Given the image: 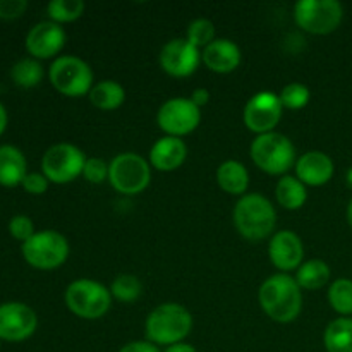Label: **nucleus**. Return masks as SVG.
I'll return each instance as SVG.
<instances>
[{"instance_id": "1", "label": "nucleus", "mask_w": 352, "mask_h": 352, "mask_svg": "<svg viewBox=\"0 0 352 352\" xmlns=\"http://www.w3.org/2000/svg\"><path fill=\"white\" fill-rule=\"evenodd\" d=\"M260 305L274 322L289 323L296 320L302 308L301 287L291 275L277 274L260 287Z\"/></svg>"}, {"instance_id": "2", "label": "nucleus", "mask_w": 352, "mask_h": 352, "mask_svg": "<svg viewBox=\"0 0 352 352\" xmlns=\"http://www.w3.org/2000/svg\"><path fill=\"white\" fill-rule=\"evenodd\" d=\"M144 329L150 342L170 347L174 344H181V340L189 336L192 329V316L184 306L167 302L148 315Z\"/></svg>"}, {"instance_id": "3", "label": "nucleus", "mask_w": 352, "mask_h": 352, "mask_svg": "<svg viewBox=\"0 0 352 352\" xmlns=\"http://www.w3.org/2000/svg\"><path fill=\"white\" fill-rule=\"evenodd\" d=\"M234 223L243 237L261 241L274 232L277 213L265 196L246 195L234 208Z\"/></svg>"}, {"instance_id": "4", "label": "nucleus", "mask_w": 352, "mask_h": 352, "mask_svg": "<svg viewBox=\"0 0 352 352\" xmlns=\"http://www.w3.org/2000/svg\"><path fill=\"white\" fill-rule=\"evenodd\" d=\"M251 158L254 165L267 174H285L296 162L294 144L289 138L278 133L260 134L251 144Z\"/></svg>"}, {"instance_id": "5", "label": "nucleus", "mask_w": 352, "mask_h": 352, "mask_svg": "<svg viewBox=\"0 0 352 352\" xmlns=\"http://www.w3.org/2000/svg\"><path fill=\"white\" fill-rule=\"evenodd\" d=\"M65 305L76 316L85 320L102 318L112 305V294L103 284L88 278L72 282L65 291Z\"/></svg>"}, {"instance_id": "6", "label": "nucleus", "mask_w": 352, "mask_h": 352, "mask_svg": "<svg viewBox=\"0 0 352 352\" xmlns=\"http://www.w3.org/2000/svg\"><path fill=\"white\" fill-rule=\"evenodd\" d=\"M23 256L38 270H54L69 256V243L57 230H41L23 244Z\"/></svg>"}, {"instance_id": "7", "label": "nucleus", "mask_w": 352, "mask_h": 352, "mask_svg": "<svg viewBox=\"0 0 352 352\" xmlns=\"http://www.w3.org/2000/svg\"><path fill=\"white\" fill-rule=\"evenodd\" d=\"M109 181L113 189L122 195H140L151 181V170L148 162L136 153L117 155L110 162Z\"/></svg>"}, {"instance_id": "8", "label": "nucleus", "mask_w": 352, "mask_h": 352, "mask_svg": "<svg viewBox=\"0 0 352 352\" xmlns=\"http://www.w3.org/2000/svg\"><path fill=\"white\" fill-rule=\"evenodd\" d=\"M50 82L58 93L65 96H81L91 91L93 72L89 65L74 55L55 58L50 65Z\"/></svg>"}, {"instance_id": "9", "label": "nucleus", "mask_w": 352, "mask_h": 352, "mask_svg": "<svg viewBox=\"0 0 352 352\" xmlns=\"http://www.w3.org/2000/svg\"><path fill=\"white\" fill-rule=\"evenodd\" d=\"M299 28L313 34H329L340 26L344 9L337 0H301L294 7Z\"/></svg>"}, {"instance_id": "10", "label": "nucleus", "mask_w": 352, "mask_h": 352, "mask_svg": "<svg viewBox=\"0 0 352 352\" xmlns=\"http://www.w3.org/2000/svg\"><path fill=\"white\" fill-rule=\"evenodd\" d=\"M88 158L74 144L58 143L48 148L41 158V170L50 182L67 184L82 174Z\"/></svg>"}, {"instance_id": "11", "label": "nucleus", "mask_w": 352, "mask_h": 352, "mask_svg": "<svg viewBox=\"0 0 352 352\" xmlns=\"http://www.w3.org/2000/svg\"><path fill=\"white\" fill-rule=\"evenodd\" d=\"M158 126L167 136L181 138L192 133L201 122V109L191 98H172L158 110Z\"/></svg>"}, {"instance_id": "12", "label": "nucleus", "mask_w": 352, "mask_h": 352, "mask_svg": "<svg viewBox=\"0 0 352 352\" xmlns=\"http://www.w3.org/2000/svg\"><path fill=\"white\" fill-rule=\"evenodd\" d=\"M282 102L278 95L272 91H260L251 96L244 107V124L250 131L260 134L274 133L275 126L280 122Z\"/></svg>"}, {"instance_id": "13", "label": "nucleus", "mask_w": 352, "mask_h": 352, "mask_svg": "<svg viewBox=\"0 0 352 352\" xmlns=\"http://www.w3.org/2000/svg\"><path fill=\"white\" fill-rule=\"evenodd\" d=\"M38 325L36 313L23 302H6L0 306V340L21 342L30 339Z\"/></svg>"}, {"instance_id": "14", "label": "nucleus", "mask_w": 352, "mask_h": 352, "mask_svg": "<svg viewBox=\"0 0 352 352\" xmlns=\"http://www.w3.org/2000/svg\"><path fill=\"white\" fill-rule=\"evenodd\" d=\"M201 55L195 45L186 38L170 40L160 52V65L167 74L174 78H186L198 69Z\"/></svg>"}, {"instance_id": "15", "label": "nucleus", "mask_w": 352, "mask_h": 352, "mask_svg": "<svg viewBox=\"0 0 352 352\" xmlns=\"http://www.w3.org/2000/svg\"><path fill=\"white\" fill-rule=\"evenodd\" d=\"M65 43V31L54 21L34 24L26 36V48L34 58H50L62 50Z\"/></svg>"}, {"instance_id": "16", "label": "nucleus", "mask_w": 352, "mask_h": 352, "mask_svg": "<svg viewBox=\"0 0 352 352\" xmlns=\"http://www.w3.org/2000/svg\"><path fill=\"white\" fill-rule=\"evenodd\" d=\"M268 254L278 270L291 272L301 267L305 250L301 239L292 230H280L272 237Z\"/></svg>"}, {"instance_id": "17", "label": "nucleus", "mask_w": 352, "mask_h": 352, "mask_svg": "<svg viewBox=\"0 0 352 352\" xmlns=\"http://www.w3.org/2000/svg\"><path fill=\"white\" fill-rule=\"evenodd\" d=\"M296 174L302 184L323 186L332 179L333 162L322 151H308L296 162Z\"/></svg>"}, {"instance_id": "18", "label": "nucleus", "mask_w": 352, "mask_h": 352, "mask_svg": "<svg viewBox=\"0 0 352 352\" xmlns=\"http://www.w3.org/2000/svg\"><path fill=\"white\" fill-rule=\"evenodd\" d=\"M201 58L210 71L227 74L241 64V50L234 41L227 38H217L203 50Z\"/></svg>"}, {"instance_id": "19", "label": "nucleus", "mask_w": 352, "mask_h": 352, "mask_svg": "<svg viewBox=\"0 0 352 352\" xmlns=\"http://www.w3.org/2000/svg\"><path fill=\"white\" fill-rule=\"evenodd\" d=\"M188 157V148L181 138L165 136L153 144L150 151V162L157 170L170 172L181 167Z\"/></svg>"}, {"instance_id": "20", "label": "nucleus", "mask_w": 352, "mask_h": 352, "mask_svg": "<svg viewBox=\"0 0 352 352\" xmlns=\"http://www.w3.org/2000/svg\"><path fill=\"white\" fill-rule=\"evenodd\" d=\"M26 175V158L23 151L12 144L0 146V184L7 188L23 184Z\"/></svg>"}, {"instance_id": "21", "label": "nucleus", "mask_w": 352, "mask_h": 352, "mask_svg": "<svg viewBox=\"0 0 352 352\" xmlns=\"http://www.w3.org/2000/svg\"><path fill=\"white\" fill-rule=\"evenodd\" d=\"M217 182L229 195H243L250 186V174L237 160H227L217 170Z\"/></svg>"}, {"instance_id": "22", "label": "nucleus", "mask_w": 352, "mask_h": 352, "mask_svg": "<svg viewBox=\"0 0 352 352\" xmlns=\"http://www.w3.org/2000/svg\"><path fill=\"white\" fill-rule=\"evenodd\" d=\"M89 102L100 110H116L126 100V91L117 81H100L91 88Z\"/></svg>"}, {"instance_id": "23", "label": "nucleus", "mask_w": 352, "mask_h": 352, "mask_svg": "<svg viewBox=\"0 0 352 352\" xmlns=\"http://www.w3.org/2000/svg\"><path fill=\"white\" fill-rule=\"evenodd\" d=\"M323 342H325L327 352H352V320H333L327 327Z\"/></svg>"}, {"instance_id": "24", "label": "nucleus", "mask_w": 352, "mask_h": 352, "mask_svg": "<svg viewBox=\"0 0 352 352\" xmlns=\"http://www.w3.org/2000/svg\"><path fill=\"white\" fill-rule=\"evenodd\" d=\"M275 196H277L278 205L284 206L285 210H299L306 203L308 192H306L305 184L298 177L285 175L278 181Z\"/></svg>"}, {"instance_id": "25", "label": "nucleus", "mask_w": 352, "mask_h": 352, "mask_svg": "<svg viewBox=\"0 0 352 352\" xmlns=\"http://www.w3.org/2000/svg\"><path fill=\"white\" fill-rule=\"evenodd\" d=\"M330 278V268L325 261L322 260H309L302 263L298 268V275H296V282L299 287L308 289V291H316L322 289L323 285L329 282Z\"/></svg>"}, {"instance_id": "26", "label": "nucleus", "mask_w": 352, "mask_h": 352, "mask_svg": "<svg viewBox=\"0 0 352 352\" xmlns=\"http://www.w3.org/2000/svg\"><path fill=\"white\" fill-rule=\"evenodd\" d=\"M12 81L21 88H34L43 78V67L34 58H23L12 65Z\"/></svg>"}, {"instance_id": "27", "label": "nucleus", "mask_w": 352, "mask_h": 352, "mask_svg": "<svg viewBox=\"0 0 352 352\" xmlns=\"http://www.w3.org/2000/svg\"><path fill=\"white\" fill-rule=\"evenodd\" d=\"M47 12L54 23H72L85 12V3L81 0H52Z\"/></svg>"}, {"instance_id": "28", "label": "nucleus", "mask_w": 352, "mask_h": 352, "mask_svg": "<svg viewBox=\"0 0 352 352\" xmlns=\"http://www.w3.org/2000/svg\"><path fill=\"white\" fill-rule=\"evenodd\" d=\"M329 302L340 315H352V280L339 278L329 289Z\"/></svg>"}, {"instance_id": "29", "label": "nucleus", "mask_w": 352, "mask_h": 352, "mask_svg": "<svg viewBox=\"0 0 352 352\" xmlns=\"http://www.w3.org/2000/svg\"><path fill=\"white\" fill-rule=\"evenodd\" d=\"M143 292V285H141L140 278L134 277L131 274H122L112 282V287H110V294L116 299L122 302H133Z\"/></svg>"}, {"instance_id": "30", "label": "nucleus", "mask_w": 352, "mask_h": 352, "mask_svg": "<svg viewBox=\"0 0 352 352\" xmlns=\"http://www.w3.org/2000/svg\"><path fill=\"white\" fill-rule=\"evenodd\" d=\"M186 40L191 45H195L196 48H203L205 50L213 40H215V26H213L212 21L208 19H196L189 24L188 34H186Z\"/></svg>"}, {"instance_id": "31", "label": "nucleus", "mask_w": 352, "mask_h": 352, "mask_svg": "<svg viewBox=\"0 0 352 352\" xmlns=\"http://www.w3.org/2000/svg\"><path fill=\"white\" fill-rule=\"evenodd\" d=\"M278 98H280L284 109L299 110L308 105L309 89L305 85H301V82H291V85H287L282 89Z\"/></svg>"}, {"instance_id": "32", "label": "nucleus", "mask_w": 352, "mask_h": 352, "mask_svg": "<svg viewBox=\"0 0 352 352\" xmlns=\"http://www.w3.org/2000/svg\"><path fill=\"white\" fill-rule=\"evenodd\" d=\"M109 168L110 165L102 158H88L85 170H82V177L91 184H102L109 177Z\"/></svg>"}, {"instance_id": "33", "label": "nucleus", "mask_w": 352, "mask_h": 352, "mask_svg": "<svg viewBox=\"0 0 352 352\" xmlns=\"http://www.w3.org/2000/svg\"><path fill=\"white\" fill-rule=\"evenodd\" d=\"M9 232L14 239L23 241V244L26 243V241H30L31 237L36 234L34 232L33 222H31L30 217H26V215L12 217L9 222Z\"/></svg>"}, {"instance_id": "34", "label": "nucleus", "mask_w": 352, "mask_h": 352, "mask_svg": "<svg viewBox=\"0 0 352 352\" xmlns=\"http://www.w3.org/2000/svg\"><path fill=\"white\" fill-rule=\"evenodd\" d=\"M26 9V0H0V19H17Z\"/></svg>"}, {"instance_id": "35", "label": "nucleus", "mask_w": 352, "mask_h": 352, "mask_svg": "<svg viewBox=\"0 0 352 352\" xmlns=\"http://www.w3.org/2000/svg\"><path fill=\"white\" fill-rule=\"evenodd\" d=\"M23 188L26 189L30 195H43L48 189V179L43 174H38V172H31L24 177Z\"/></svg>"}, {"instance_id": "36", "label": "nucleus", "mask_w": 352, "mask_h": 352, "mask_svg": "<svg viewBox=\"0 0 352 352\" xmlns=\"http://www.w3.org/2000/svg\"><path fill=\"white\" fill-rule=\"evenodd\" d=\"M119 352H160L155 344L144 342V340H138V342H129L124 346Z\"/></svg>"}, {"instance_id": "37", "label": "nucleus", "mask_w": 352, "mask_h": 352, "mask_svg": "<svg viewBox=\"0 0 352 352\" xmlns=\"http://www.w3.org/2000/svg\"><path fill=\"white\" fill-rule=\"evenodd\" d=\"M208 100H210V93H208V89H205V88L195 89V93L191 95V102L195 103L198 109H201L203 105H206V103H208Z\"/></svg>"}, {"instance_id": "38", "label": "nucleus", "mask_w": 352, "mask_h": 352, "mask_svg": "<svg viewBox=\"0 0 352 352\" xmlns=\"http://www.w3.org/2000/svg\"><path fill=\"white\" fill-rule=\"evenodd\" d=\"M165 352H196V349L192 346H189V344H174V346L167 347V351Z\"/></svg>"}, {"instance_id": "39", "label": "nucleus", "mask_w": 352, "mask_h": 352, "mask_svg": "<svg viewBox=\"0 0 352 352\" xmlns=\"http://www.w3.org/2000/svg\"><path fill=\"white\" fill-rule=\"evenodd\" d=\"M6 127H7V112H6V107L0 103V134L6 131Z\"/></svg>"}, {"instance_id": "40", "label": "nucleus", "mask_w": 352, "mask_h": 352, "mask_svg": "<svg viewBox=\"0 0 352 352\" xmlns=\"http://www.w3.org/2000/svg\"><path fill=\"white\" fill-rule=\"evenodd\" d=\"M347 220H349V226L352 227V199H351L349 206H347Z\"/></svg>"}, {"instance_id": "41", "label": "nucleus", "mask_w": 352, "mask_h": 352, "mask_svg": "<svg viewBox=\"0 0 352 352\" xmlns=\"http://www.w3.org/2000/svg\"><path fill=\"white\" fill-rule=\"evenodd\" d=\"M347 184H349L351 188H352V168H351L349 172H347Z\"/></svg>"}]
</instances>
